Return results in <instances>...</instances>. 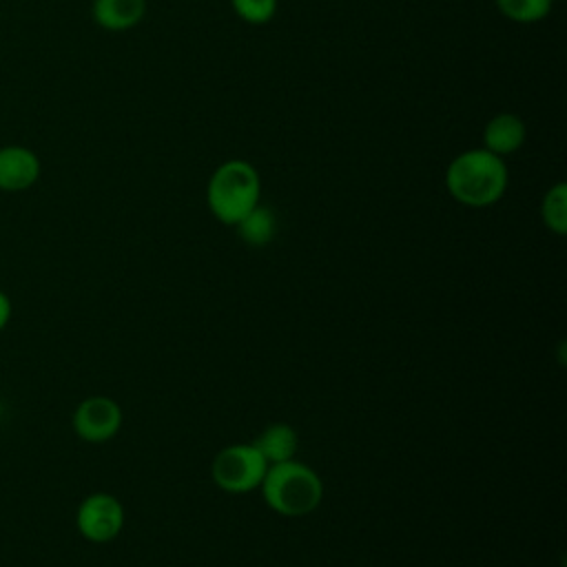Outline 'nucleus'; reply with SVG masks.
<instances>
[{"label":"nucleus","mask_w":567,"mask_h":567,"mask_svg":"<svg viewBox=\"0 0 567 567\" xmlns=\"http://www.w3.org/2000/svg\"><path fill=\"white\" fill-rule=\"evenodd\" d=\"M509 173L503 157L487 148L458 153L445 168V188L454 202L467 208L496 204L507 190Z\"/></svg>","instance_id":"nucleus-1"},{"label":"nucleus","mask_w":567,"mask_h":567,"mask_svg":"<svg viewBox=\"0 0 567 567\" xmlns=\"http://www.w3.org/2000/svg\"><path fill=\"white\" fill-rule=\"evenodd\" d=\"M266 505L288 518L315 512L323 501V481L301 461H284L268 465L259 485Z\"/></svg>","instance_id":"nucleus-2"},{"label":"nucleus","mask_w":567,"mask_h":567,"mask_svg":"<svg viewBox=\"0 0 567 567\" xmlns=\"http://www.w3.org/2000/svg\"><path fill=\"white\" fill-rule=\"evenodd\" d=\"M259 197L261 177L246 159L221 162L206 184L208 210L226 226H235L244 215H248L259 204Z\"/></svg>","instance_id":"nucleus-3"},{"label":"nucleus","mask_w":567,"mask_h":567,"mask_svg":"<svg viewBox=\"0 0 567 567\" xmlns=\"http://www.w3.org/2000/svg\"><path fill=\"white\" fill-rule=\"evenodd\" d=\"M268 463L252 443H233L221 447L210 465V476L221 492L248 494L259 489Z\"/></svg>","instance_id":"nucleus-4"},{"label":"nucleus","mask_w":567,"mask_h":567,"mask_svg":"<svg viewBox=\"0 0 567 567\" xmlns=\"http://www.w3.org/2000/svg\"><path fill=\"white\" fill-rule=\"evenodd\" d=\"M75 527L89 543H111L124 529V505L109 492H93L80 501Z\"/></svg>","instance_id":"nucleus-5"},{"label":"nucleus","mask_w":567,"mask_h":567,"mask_svg":"<svg viewBox=\"0 0 567 567\" xmlns=\"http://www.w3.org/2000/svg\"><path fill=\"white\" fill-rule=\"evenodd\" d=\"M122 419V408L115 399L93 394L75 405L71 414V427L78 439L86 443H106L120 432Z\"/></svg>","instance_id":"nucleus-6"},{"label":"nucleus","mask_w":567,"mask_h":567,"mask_svg":"<svg viewBox=\"0 0 567 567\" xmlns=\"http://www.w3.org/2000/svg\"><path fill=\"white\" fill-rule=\"evenodd\" d=\"M42 173L35 151L22 144L0 146V190L22 193L29 190Z\"/></svg>","instance_id":"nucleus-7"},{"label":"nucleus","mask_w":567,"mask_h":567,"mask_svg":"<svg viewBox=\"0 0 567 567\" xmlns=\"http://www.w3.org/2000/svg\"><path fill=\"white\" fill-rule=\"evenodd\" d=\"M527 137L525 122L514 113H496L487 120L483 128V148L489 153L505 157L516 153Z\"/></svg>","instance_id":"nucleus-8"},{"label":"nucleus","mask_w":567,"mask_h":567,"mask_svg":"<svg viewBox=\"0 0 567 567\" xmlns=\"http://www.w3.org/2000/svg\"><path fill=\"white\" fill-rule=\"evenodd\" d=\"M91 16L104 31H128L146 16V0H93Z\"/></svg>","instance_id":"nucleus-9"},{"label":"nucleus","mask_w":567,"mask_h":567,"mask_svg":"<svg viewBox=\"0 0 567 567\" xmlns=\"http://www.w3.org/2000/svg\"><path fill=\"white\" fill-rule=\"evenodd\" d=\"M252 445L261 452L268 465L284 463L295 458L299 450V436L292 425L288 423H270L259 432V436L252 441Z\"/></svg>","instance_id":"nucleus-10"},{"label":"nucleus","mask_w":567,"mask_h":567,"mask_svg":"<svg viewBox=\"0 0 567 567\" xmlns=\"http://www.w3.org/2000/svg\"><path fill=\"white\" fill-rule=\"evenodd\" d=\"M235 228L244 244L259 248V246H266L272 241V237L277 233V217L268 206L257 204L248 215H244L235 224Z\"/></svg>","instance_id":"nucleus-11"},{"label":"nucleus","mask_w":567,"mask_h":567,"mask_svg":"<svg viewBox=\"0 0 567 567\" xmlns=\"http://www.w3.org/2000/svg\"><path fill=\"white\" fill-rule=\"evenodd\" d=\"M540 219L547 230L554 235H565L567 233V184L558 182L554 184L540 202Z\"/></svg>","instance_id":"nucleus-12"},{"label":"nucleus","mask_w":567,"mask_h":567,"mask_svg":"<svg viewBox=\"0 0 567 567\" xmlns=\"http://www.w3.org/2000/svg\"><path fill=\"white\" fill-rule=\"evenodd\" d=\"M551 0H496L498 11L518 24H534L549 16Z\"/></svg>","instance_id":"nucleus-13"},{"label":"nucleus","mask_w":567,"mask_h":567,"mask_svg":"<svg viewBox=\"0 0 567 567\" xmlns=\"http://www.w3.org/2000/svg\"><path fill=\"white\" fill-rule=\"evenodd\" d=\"M230 7L239 20L252 27L270 22L277 13V0H230Z\"/></svg>","instance_id":"nucleus-14"},{"label":"nucleus","mask_w":567,"mask_h":567,"mask_svg":"<svg viewBox=\"0 0 567 567\" xmlns=\"http://www.w3.org/2000/svg\"><path fill=\"white\" fill-rule=\"evenodd\" d=\"M13 315V303L9 299V295L4 290H0V332L7 328V323L11 321Z\"/></svg>","instance_id":"nucleus-15"},{"label":"nucleus","mask_w":567,"mask_h":567,"mask_svg":"<svg viewBox=\"0 0 567 567\" xmlns=\"http://www.w3.org/2000/svg\"><path fill=\"white\" fill-rule=\"evenodd\" d=\"M551 2H554V0H551Z\"/></svg>","instance_id":"nucleus-16"}]
</instances>
